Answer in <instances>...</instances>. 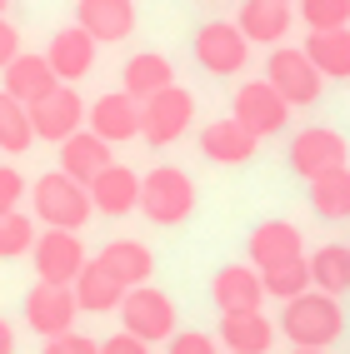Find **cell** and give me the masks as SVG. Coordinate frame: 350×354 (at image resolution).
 Instances as JSON below:
<instances>
[{
	"label": "cell",
	"instance_id": "5bb4252c",
	"mask_svg": "<svg viewBox=\"0 0 350 354\" xmlns=\"http://www.w3.org/2000/svg\"><path fill=\"white\" fill-rule=\"evenodd\" d=\"M90 130H96L100 140H110V145H125V140L140 135V100L125 95V90H105V95L85 110Z\"/></svg>",
	"mask_w": 350,
	"mask_h": 354
},
{
	"label": "cell",
	"instance_id": "44dd1931",
	"mask_svg": "<svg viewBox=\"0 0 350 354\" xmlns=\"http://www.w3.org/2000/svg\"><path fill=\"white\" fill-rule=\"evenodd\" d=\"M290 0H245L240 15H236V26L245 30L250 45H280L290 35Z\"/></svg>",
	"mask_w": 350,
	"mask_h": 354
},
{
	"label": "cell",
	"instance_id": "6da1fadb",
	"mask_svg": "<svg viewBox=\"0 0 350 354\" xmlns=\"http://www.w3.org/2000/svg\"><path fill=\"white\" fill-rule=\"evenodd\" d=\"M280 335H286L295 349H331L340 335H345V310L335 295L325 290H306L286 299V310H280Z\"/></svg>",
	"mask_w": 350,
	"mask_h": 354
},
{
	"label": "cell",
	"instance_id": "f546056e",
	"mask_svg": "<svg viewBox=\"0 0 350 354\" xmlns=\"http://www.w3.org/2000/svg\"><path fill=\"white\" fill-rule=\"evenodd\" d=\"M35 140V125H30V105H20L15 95L0 90V150L6 155H26Z\"/></svg>",
	"mask_w": 350,
	"mask_h": 354
},
{
	"label": "cell",
	"instance_id": "74e56055",
	"mask_svg": "<svg viewBox=\"0 0 350 354\" xmlns=\"http://www.w3.org/2000/svg\"><path fill=\"white\" fill-rule=\"evenodd\" d=\"M15 55H20V30L10 26L6 15H0V70H6V65H10Z\"/></svg>",
	"mask_w": 350,
	"mask_h": 354
},
{
	"label": "cell",
	"instance_id": "d4e9b609",
	"mask_svg": "<svg viewBox=\"0 0 350 354\" xmlns=\"http://www.w3.org/2000/svg\"><path fill=\"white\" fill-rule=\"evenodd\" d=\"M166 85H175V70H170V60L160 55V50H140V55H130L125 70H121V90H125V95H135L140 105H146L150 95H160Z\"/></svg>",
	"mask_w": 350,
	"mask_h": 354
},
{
	"label": "cell",
	"instance_id": "7c38bea8",
	"mask_svg": "<svg viewBox=\"0 0 350 354\" xmlns=\"http://www.w3.org/2000/svg\"><path fill=\"white\" fill-rule=\"evenodd\" d=\"M85 100L76 95V85H55L45 100L30 105V125H35V140H51V145H65L70 135L85 125Z\"/></svg>",
	"mask_w": 350,
	"mask_h": 354
},
{
	"label": "cell",
	"instance_id": "836d02e7",
	"mask_svg": "<svg viewBox=\"0 0 350 354\" xmlns=\"http://www.w3.org/2000/svg\"><path fill=\"white\" fill-rule=\"evenodd\" d=\"M166 354H220V339L216 335H200V329H175Z\"/></svg>",
	"mask_w": 350,
	"mask_h": 354
},
{
	"label": "cell",
	"instance_id": "4316f807",
	"mask_svg": "<svg viewBox=\"0 0 350 354\" xmlns=\"http://www.w3.org/2000/svg\"><path fill=\"white\" fill-rule=\"evenodd\" d=\"M300 50L310 55V65L325 80H350V26L340 30H310Z\"/></svg>",
	"mask_w": 350,
	"mask_h": 354
},
{
	"label": "cell",
	"instance_id": "52a82bcc",
	"mask_svg": "<svg viewBox=\"0 0 350 354\" xmlns=\"http://www.w3.org/2000/svg\"><path fill=\"white\" fill-rule=\"evenodd\" d=\"M230 115L255 135V140H270L290 125V100L280 95V90L270 80H245L236 90V105H230Z\"/></svg>",
	"mask_w": 350,
	"mask_h": 354
},
{
	"label": "cell",
	"instance_id": "e575fe53",
	"mask_svg": "<svg viewBox=\"0 0 350 354\" xmlns=\"http://www.w3.org/2000/svg\"><path fill=\"white\" fill-rule=\"evenodd\" d=\"M30 185L26 175L15 170V165H0V215H10V209H20V195H26Z\"/></svg>",
	"mask_w": 350,
	"mask_h": 354
},
{
	"label": "cell",
	"instance_id": "f35d334b",
	"mask_svg": "<svg viewBox=\"0 0 350 354\" xmlns=\"http://www.w3.org/2000/svg\"><path fill=\"white\" fill-rule=\"evenodd\" d=\"M10 349H15V329L0 319V354H10Z\"/></svg>",
	"mask_w": 350,
	"mask_h": 354
},
{
	"label": "cell",
	"instance_id": "8fae6325",
	"mask_svg": "<svg viewBox=\"0 0 350 354\" xmlns=\"http://www.w3.org/2000/svg\"><path fill=\"white\" fill-rule=\"evenodd\" d=\"M76 315H80V299L70 285H40L26 295V324L35 329L40 339H55V335H70L76 329Z\"/></svg>",
	"mask_w": 350,
	"mask_h": 354
},
{
	"label": "cell",
	"instance_id": "ab89813d",
	"mask_svg": "<svg viewBox=\"0 0 350 354\" xmlns=\"http://www.w3.org/2000/svg\"><path fill=\"white\" fill-rule=\"evenodd\" d=\"M290 354H325V349H290Z\"/></svg>",
	"mask_w": 350,
	"mask_h": 354
},
{
	"label": "cell",
	"instance_id": "d590c367",
	"mask_svg": "<svg viewBox=\"0 0 350 354\" xmlns=\"http://www.w3.org/2000/svg\"><path fill=\"white\" fill-rule=\"evenodd\" d=\"M40 354H100V339H90V335H55V339H45Z\"/></svg>",
	"mask_w": 350,
	"mask_h": 354
},
{
	"label": "cell",
	"instance_id": "4dcf8cb0",
	"mask_svg": "<svg viewBox=\"0 0 350 354\" xmlns=\"http://www.w3.org/2000/svg\"><path fill=\"white\" fill-rule=\"evenodd\" d=\"M261 279H265L270 299H295L310 290V259L300 254V259H286V265H270V270H261Z\"/></svg>",
	"mask_w": 350,
	"mask_h": 354
},
{
	"label": "cell",
	"instance_id": "f1b7e54d",
	"mask_svg": "<svg viewBox=\"0 0 350 354\" xmlns=\"http://www.w3.org/2000/svg\"><path fill=\"white\" fill-rule=\"evenodd\" d=\"M310 209L320 220H350V165L310 180Z\"/></svg>",
	"mask_w": 350,
	"mask_h": 354
},
{
	"label": "cell",
	"instance_id": "4fadbf2b",
	"mask_svg": "<svg viewBox=\"0 0 350 354\" xmlns=\"http://www.w3.org/2000/svg\"><path fill=\"white\" fill-rule=\"evenodd\" d=\"M96 45H100V40L90 35V30H80V26L55 30V35H51V45H45V60H51L55 80H60V85L85 80L90 70H96Z\"/></svg>",
	"mask_w": 350,
	"mask_h": 354
},
{
	"label": "cell",
	"instance_id": "7a4b0ae2",
	"mask_svg": "<svg viewBox=\"0 0 350 354\" xmlns=\"http://www.w3.org/2000/svg\"><path fill=\"white\" fill-rule=\"evenodd\" d=\"M30 205L35 220L45 230H85V220L96 215V200H90V185L70 180L65 170H51L30 185Z\"/></svg>",
	"mask_w": 350,
	"mask_h": 354
},
{
	"label": "cell",
	"instance_id": "60d3db41",
	"mask_svg": "<svg viewBox=\"0 0 350 354\" xmlns=\"http://www.w3.org/2000/svg\"><path fill=\"white\" fill-rule=\"evenodd\" d=\"M6 6H10V0H0V15H6Z\"/></svg>",
	"mask_w": 350,
	"mask_h": 354
},
{
	"label": "cell",
	"instance_id": "ba28073f",
	"mask_svg": "<svg viewBox=\"0 0 350 354\" xmlns=\"http://www.w3.org/2000/svg\"><path fill=\"white\" fill-rule=\"evenodd\" d=\"M195 60L205 75H240L245 60H250V40L240 26H230V20H205L195 30Z\"/></svg>",
	"mask_w": 350,
	"mask_h": 354
},
{
	"label": "cell",
	"instance_id": "9c48e42d",
	"mask_svg": "<svg viewBox=\"0 0 350 354\" xmlns=\"http://www.w3.org/2000/svg\"><path fill=\"white\" fill-rule=\"evenodd\" d=\"M345 160H350V145H345V135L331 130V125H306L290 140V170L306 185L320 180V175H331V170H340Z\"/></svg>",
	"mask_w": 350,
	"mask_h": 354
},
{
	"label": "cell",
	"instance_id": "83f0119b",
	"mask_svg": "<svg viewBox=\"0 0 350 354\" xmlns=\"http://www.w3.org/2000/svg\"><path fill=\"white\" fill-rule=\"evenodd\" d=\"M310 290H325L335 299L350 290V245H320L310 254Z\"/></svg>",
	"mask_w": 350,
	"mask_h": 354
},
{
	"label": "cell",
	"instance_id": "9a60e30c",
	"mask_svg": "<svg viewBox=\"0 0 350 354\" xmlns=\"http://www.w3.org/2000/svg\"><path fill=\"white\" fill-rule=\"evenodd\" d=\"M210 299H216L220 315L261 310L265 279H261V270H255V265H225V270H216V279H210Z\"/></svg>",
	"mask_w": 350,
	"mask_h": 354
},
{
	"label": "cell",
	"instance_id": "8992f818",
	"mask_svg": "<svg viewBox=\"0 0 350 354\" xmlns=\"http://www.w3.org/2000/svg\"><path fill=\"white\" fill-rule=\"evenodd\" d=\"M265 80L290 100V110L315 105L320 90H325V75L310 65L306 50H295V45H275V50H270V60H265Z\"/></svg>",
	"mask_w": 350,
	"mask_h": 354
},
{
	"label": "cell",
	"instance_id": "5b68a950",
	"mask_svg": "<svg viewBox=\"0 0 350 354\" xmlns=\"http://www.w3.org/2000/svg\"><path fill=\"white\" fill-rule=\"evenodd\" d=\"M121 324H125V335L146 339V344L170 339L175 335V299L166 290H155V285H135L121 299Z\"/></svg>",
	"mask_w": 350,
	"mask_h": 354
},
{
	"label": "cell",
	"instance_id": "30bf717a",
	"mask_svg": "<svg viewBox=\"0 0 350 354\" xmlns=\"http://www.w3.org/2000/svg\"><path fill=\"white\" fill-rule=\"evenodd\" d=\"M30 259H35V274L45 279V285H76V274L90 265V254H85L76 230H45V234H35Z\"/></svg>",
	"mask_w": 350,
	"mask_h": 354
},
{
	"label": "cell",
	"instance_id": "ac0fdd59",
	"mask_svg": "<svg viewBox=\"0 0 350 354\" xmlns=\"http://www.w3.org/2000/svg\"><path fill=\"white\" fill-rule=\"evenodd\" d=\"M255 150H261V140H255L236 115H225V120H210L200 130V155L216 160V165H245Z\"/></svg>",
	"mask_w": 350,
	"mask_h": 354
},
{
	"label": "cell",
	"instance_id": "ffe728a7",
	"mask_svg": "<svg viewBox=\"0 0 350 354\" xmlns=\"http://www.w3.org/2000/svg\"><path fill=\"white\" fill-rule=\"evenodd\" d=\"M115 165V155H110V140H100L96 130H76L60 145V170L70 175V180H80V185H90L100 170H110Z\"/></svg>",
	"mask_w": 350,
	"mask_h": 354
},
{
	"label": "cell",
	"instance_id": "e0dca14e",
	"mask_svg": "<svg viewBox=\"0 0 350 354\" xmlns=\"http://www.w3.org/2000/svg\"><path fill=\"white\" fill-rule=\"evenodd\" d=\"M76 26L90 30L100 45H115V40H125L135 30V0H80Z\"/></svg>",
	"mask_w": 350,
	"mask_h": 354
},
{
	"label": "cell",
	"instance_id": "b9f144b4",
	"mask_svg": "<svg viewBox=\"0 0 350 354\" xmlns=\"http://www.w3.org/2000/svg\"><path fill=\"white\" fill-rule=\"evenodd\" d=\"M225 354H230V349H225Z\"/></svg>",
	"mask_w": 350,
	"mask_h": 354
},
{
	"label": "cell",
	"instance_id": "8d00e7d4",
	"mask_svg": "<svg viewBox=\"0 0 350 354\" xmlns=\"http://www.w3.org/2000/svg\"><path fill=\"white\" fill-rule=\"evenodd\" d=\"M100 354H150V344L146 339H135V335H110V339H100Z\"/></svg>",
	"mask_w": 350,
	"mask_h": 354
},
{
	"label": "cell",
	"instance_id": "2e32d148",
	"mask_svg": "<svg viewBox=\"0 0 350 354\" xmlns=\"http://www.w3.org/2000/svg\"><path fill=\"white\" fill-rule=\"evenodd\" d=\"M245 254H250L255 270H270V265H286V259H300L306 254V240H300V230L290 220H265V225L250 230Z\"/></svg>",
	"mask_w": 350,
	"mask_h": 354
},
{
	"label": "cell",
	"instance_id": "277c9868",
	"mask_svg": "<svg viewBox=\"0 0 350 354\" xmlns=\"http://www.w3.org/2000/svg\"><path fill=\"white\" fill-rule=\"evenodd\" d=\"M191 120H195V95L185 85H166L160 95H150L140 105V140L155 145V150H166L191 130Z\"/></svg>",
	"mask_w": 350,
	"mask_h": 354
},
{
	"label": "cell",
	"instance_id": "603a6c76",
	"mask_svg": "<svg viewBox=\"0 0 350 354\" xmlns=\"http://www.w3.org/2000/svg\"><path fill=\"white\" fill-rule=\"evenodd\" d=\"M55 85H60V80H55V70H51V60H45V55H26V50H20V55L6 65V95H15L20 105L45 100Z\"/></svg>",
	"mask_w": 350,
	"mask_h": 354
},
{
	"label": "cell",
	"instance_id": "3957f363",
	"mask_svg": "<svg viewBox=\"0 0 350 354\" xmlns=\"http://www.w3.org/2000/svg\"><path fill=\"white\" fill-rule=\"evenodd\" d=\"M140 215L150 225H185L195 215V180L180 165H155L140 175Z\"/></svg>",
	"mask_w": 350,
	"mask_h": 354
},
{
	"label": "cell",
	"instance_id": "7402d4cb",
	"mask_svg": "<svg viewBox=\"0 0 350 354\" xmlns=\"http://www.w3.org/2000/svg\"><path fill=\"white\" fill-rule=\"evenodd\" d=\"M230 354H270L275 344V324L261 310H236V315H220V335H216Z\"/></svg>",
	"mask_w": 350,
	"mask_h": 354
},
{
	"label": "cell",
	"instance_id": "1f68e13d",
	"mask_svg": "<svg viewBox=\"0 0 350 354\" xmlns=\"http://www.w3.org/2000/svg\"><path fill=\"white\" fill-rule=\"evenodd\" d=\"M30 250H35V225H30V215H20V209L0 215V259H15V254H30Z\"/></svg>",
	"mask_w": 350,
	"mask_h": 354
},
{
	"label": "cell",
	"instance_id": "d6986e66",
	"mask_svg": "<svg viewBox=\"0 0 350 354\" xmlns=\"http://www.w3.org/2000/svg\"><path fill=\"white\" fill-rule=\"evenodd\" d=\"M90 200H96L100 215H130V209H140V175L130 170V165L115 160L110 170H100L96 180H90Z\"/></svg>",
	"mask_w": 350,
	"mask_h": 354
},
{
	"label": "cell",
	"instance_id": "d6a6232c",
	"mask_svg": "<svg viewBox=\"0 0 350 354\" xmlns=\"http://www.w3.org/2000/svg\"><path fill=\"white\" fill-rule=\"evenodd\" d=\"M300 20L310 30H340L350 26V0H300Z\"/></svg>",
	"mask_w": 350,
	"mask_h": 354
},
{
	"label": "cell",
	"instance_id": "484cf974",
	"mask_svg": "<svg viewBox=\"0 0 350 354\" xmlns=\"http://www.w3.org/2000/svg\"><path fill=\"white\" fill-rule=\"evenodd\" d=\"M96 259H100L115 279H121L125 290L150 285V274H155V254H150V245H140V240H110Z\"/></svg>",
	"mask_w": 350,
	"mask_h": 354
},
{
	"label": "cell",
	"instance_id": "cb8c5ba5",
	"mask_svg": "<svg viewBox=\"0 0 350 354\" xmlns=\"http://www.w3.org/2000/svg\"><path fill=\"white\" fill-rule=\"evenodd\" d=\"M76 299H80V315H110V310H121V299H125V285L115 279L100 259H90V265L76 274Z\"/></svg>",
	"mask_w": 350,
	"mask_h": 354
}]
</instances>
